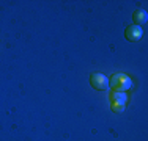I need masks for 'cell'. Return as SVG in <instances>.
Masks as SVG:
<instances>
[{
	"mask_svg": "<svg viewBox=\"0 0 148 141\" xmlns=\"http://www.w3.org/2000/svg\"><path fill=\"white\" fill-rule=\"evenodd\" d=\"M110 85H112V88H114V91L125 93V91H128L129 88H131L132 82L128 75H125V74H115L110 80Z\"/></svg>",
	"mask_w": 148,
	"mask_h": 141,
	"instance_id": "6da1fadb",
	"label": "cell"
},
{
	"mask_svg": "<svg viewBox=\"0 0 148 141\" xmlns=\"http://www.w3.org/2000/svg\"><path fill=\"white\" fill-rule=\"evenodd\" d=\"M90 82H91V86H93L95 89H107L109 88V79L101 72L91 74Z\"/></svg>",
	"mask_w": 148,
	"mask_h": 141,
	"instance_id": "7a4b0ae2",
	"label": "cell"
},
{
	"mask_svg": "<svg viewBox=\"0 0 148 141\" xmlns=\"http://www.w3.org/2000/svg\"><path fill=\"white\" fill-rule=\"evenodd\" d=\"M142 35H143V30H142L139 25H131V27L126 28V31H125L126 39H128V41H132V42L139 41L140 38H142Z\"/></svg>",
	"mask_w": 148,
	"mask_h": 141,
	"instance_id": "3957f363",
	"label": "cell"
},
{
	"mask_svg": "<svg viewBox=\"0 0 148 141\" xmlns=\"http://www.w3.org/2000/svg\"><path fill=\"white\" fill-rule=\"evenodd\" d=\"M134 22H136V25H143V24L148 20V16H147V11L145 9H137L136 13H134Z\"/></svg>",
	"mask_w": 148,
	"mask_h": 141,
	"instance_id": "277c9868",
	"label": "cell"
},
{
	"mask_svg": "<svg viewBox=\"0 0 148 141\" xmlns=\"http://www.w3.org/2000/svg\"><path fill=\"white\" fill-rule=\"evenodd\" d=\"M112 100L117 102V104H126V93H118V91H115V93L112 94Z\"/></svg>",
	"mask_w": 148,
	"mask_h": 141,
	"instance_id": "5b68a950",
	"label": "cell"
},
{
	"mask_svg": "<svg viewBox=\"0 0 148 141\" xmlns=\"http://www.w3.org/2000/svg\"><path fill=\"white\" fill-rule=\"evenodd\" d=\"M110 108H112V111H115V113H121L126 108V104H117V102H114Z\"/></svg>",
	"mask_w": 148,
	"mask_h": 141,
	"instance_id": "8992f818",
	"label": "cell"
}]
</instances>
